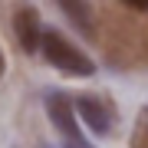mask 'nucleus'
<instances>
[{
    "mask_svg": "<svg viewBox=\"0 0 148 148\" xmlns=\"http://www.w3.org/2000/svg\"><path fill=\"white\" fill-rule=\"evenodd\" d=\"M128 148H148V106L138 109V119L132 125V142H128Z\"/></svg>",
    "mask_w": 148,
    "mask_h": 148,
    "instance_id": "nucleus-6",
    "label": "nucleus"
},
{
    "mask_svg": "<svg viewBox=\"0 0 148 148\" xmlns=\"http://www.w3.org/2000/svg\"><path fill=\"white\" fill-rule=\"evenodd\" d=\"M40 53H43V59H46L53 69H59V73H66V76H76V79L95 76V63L82 53L79 46H73L63 33H56V30H43Z\"/></svg>",
    "mask_w": 148,
    "mask_h": 148,
    "instance_id": "nucleus-1",
    "label": "nucleus"
},
{
    "mask_svg": "<svg viewBox=\"0 0 148 148\" xmlns=\"http://www.w3.org/2000/svg\"><path fill=\"white\" fill-rule=\"evenodd\" d=\"M3 69H7V59H3V49H0V79H3Z\"/></svg>",
    "mask_w": 148,
    "mask_h": 148,
    "instance_id": "nucleus-8",
    "label": "nucleus"
},
{
    "mask_svg": "<svg viewBox=\"0 0 148 148\" xmlns=\"http://www.w3.org/2000/svg\"><path fill=\"white\" fill-rule=\"evenodd\" d=\"M13 33H16V43L27 56L40 53V40H43V27H40V13L33 7H16L13 13Z\"/></svg>",
    "mask_w": 148,
    "mask_h": 148,
    "instance_id": "nucleus-4",
    "label": "nucleus"
},
{
    "mask_svg": "<svg viewBox=\"0 0 148 148\" xmlns=\"http://www.w3.org/2000/svg\"><path fill=\"white\" fill-rule=\"evenodd\" d=\"M125 7H132V10H142V13H148V0H122Z\"/></svg>",
    "mask_w": 148,
    "mask_h": 148,
    "instance_id": "nucleus-7",
    "label": "nucleus"
},
{
    "mask_svg": "<svg viewBox=\"0 0 148 148\" xmlns=\"http://www.w3.org/2000/svg\"><path fill=\"white\" fill-rule=\"evenodd\" d=\"M76 102V115L79 122H86V128H89L92 135H109L112 125H115V106L106 99H99V95H79Z\"/></svg>",
    "mask_w": 148,
    "mask_h": 148,
    "instance_id": "nucleus-3",
    "label": "nucleus"
},
{
    "mask_svg": "<svg viewBox=\"0 0 148 148\" xmlns=\"http://www.w3.org/2000/svg\"><path fill=\"white\" fill-rule=\"evenodd\" d=\"M59 3V10L66 13V20L73 23L76 30H82V33H92V10H89V0H56Z\"/></svg>",
    "mask_w": 148,
    "mask_h": 148,
    "instance_id": "nucleus-5",
    "label": "nucleus"
},
{
    "mask_svg": "<svg viewBox=\"0 0 148 148\" xmlns=\"http://www.w3.org/2000/svg\"><path fill=\"white\" fill-rule=\"evenodd\" d=\"M46 115L49 122H53V128L59 135L66 138V148H89L86 145V138H82V128H79V115H76V102L69 99L66 92H46Z\"/></svg>",
    "mask_w": 148,
    "mask_h": 148,
    "instance_id": "nucleus-2",
    "label": "nucleus"
}]
</instances>
